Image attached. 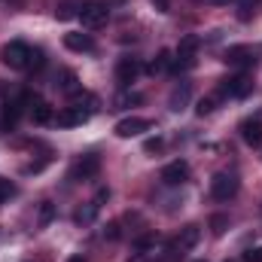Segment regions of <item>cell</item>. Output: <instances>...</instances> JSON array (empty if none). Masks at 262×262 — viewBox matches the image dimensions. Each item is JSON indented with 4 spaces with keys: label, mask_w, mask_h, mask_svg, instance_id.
I'll return each mask as SVG.
<instances>
[{
    "label": "cell",
    "mask_w": 262,
    "mask_h": 262,
    "mask_svg": "<svg viewBox=\"0 0 262 262\" xmlns=\"http://www.w3.org/2000/svg\"><path fill=\"white\" fill-rule=\"evenodd\" d=\"M0 61L9 67V70H28V61H31V46L21 43V40H12L0 49Z\"/></svg>",
    "instance_id": "6da1fadb"
},
{
    "label": "cell",
    "mask_w": 262,
    "mask_h": 262,
    "mask_svg": "<svg viewBox=\"0 0 262 262\" xmlns=\"http://www.w3.org/2000/svg\"><path fill=\"white\" fill-rule=\"evenodd\" d=\"M198 46H201V40H198L195 34L183 37L180 46H177V52H174V67H171V70H189V67H195Z\"/></svg>",
    "instance_id": "7a4b0ae2"
},
{
    "label": "cell",
    "mask_w": 262,
    "mask_h": 262,
    "mask_svg": "<svg viewBox=\"0 0 262 262\" xmlns=\"http://www.w3.org/2000/svg\"><path fill=\"white\" fill-rule=\"evenodd\" d=\"M238 177L235 174H226V171H220V174H213V180H210V195L216 198V201H229V198L238 195Z\"/></svg>",
    "instance_id": "3957f363"
},
{
    "label": "cell",
    "mask_w": 262,
    "mask_h": 262,
    "mask_svg": "<svg viewBox=\"0 0 262 262\" xmlns=\"http://www.w3.org/2000/svg\"><path fill=\"white\" fill-rule=\"evenodd\" d=\"M107 15H110V9L104 6V3H98V0H89V3H79V21H82V28H101L104 21H107Z\"/></svg>",
    "instance_id": "277c9868"
},
{
    "label": "cell",
    "mask_w": 262,
    "mask_h": 262,
    "mask_svg": "<svg viewBox=\"0 0 262 262\" xmlns=\"http://www.w3.org/2000/svg\"><path fill=\"white\" fill-rule=\"evenodd\" d=\"M140 70H143V67H140V61H137V58H131V55H122V58L116 61V82H119L122 89H128L131 82L140 76Z\"/></svg>",
    "instance_id": "5b68a950"
},
{
    "label": "cell",
    "mask_w": 262,
    "mask_h": 262,
    "mask_svg": "<svg viewBox=\"0 0 262 262\" xmlns=\"http://www.w3.org/2000/svg\"><path fill=\"white\" fill-rule=\"evenodd\" d=\"M250 92H253V76L250 73H238V76L223 82V95L226 98H247Z\"/></svg>",
    "instance_id": "8992f818"
},
{
    "label": "cell",
    "mask_w": 262,
    "mask_h": 262,
    "mask_svg": "<svg viewBox=\"0 0 262 262\" xmlns=\"http://www.w3.org/2000/svg\"><path fill=\"white\" fill-rule=\"evenodd\" d=\"M101 171V159L98 156H82L73 168H70V180H95Z\"/></svg>",
    "instance_id": "52a82bcc"
},
{
    "label": "cell",
    "mask_w": 262,
    "mask_h": 262,
    "mask_svg": "<svg viewBox=\"0 0 262 262\" xmlns=\"http://www.w3.org/2000/svg\"><path fill=\"white\" fill-rule=\"evenodd\" d=\"M186 180H189V165L186 162L177 159V162H171V165L162 168V183L165 186H183Z\"/></svg>",
    "instance_id": "ba28073f"
},
{
    "label": "cell",
    "mask_w": 262,
    "mask_h": 262,
    "mask_svg": "<svg viewBox=\"0 0 262 262\" xmlns=\"http://www.w3.org/2000/svg\"><path fill=\"white\" fill-rule=\"evenodd\" d=\"M223 61L232 67H253L256 64V55H253L250 46H229L226 55H223Z\"/></svg>",
    "instance_id": "9c48e42d"
},
{
    "label": "cell",
    "mask_w": 262,
    "mask_h": 262,
    "mask_svg": "<svg viewBox=\"0 0 262 262\" xmlns=\"http://www.w3.org/2000/svg\"><path fill=\"white\" fill-rule=\"evenodd\" d=\"M149 128H152V122L143 119V116H128V119L116 122V134L119 137H137V134H143V131H149Z\"/></svg>",
    "instance_id": "30bf717a"
},
{
    "label": "cell",
    "mask_w": 262,
    "mask_h": 262,
    "mask_svg": "<svg viewBox=\"0 0 262 262\" xmlns=\"http://www.w3.org/2000/svg\"><path fill=\"white\" fill-rule=\"evenodd\" d=\"M198 241H201V226H195V223H189V226H183L180 229V235L174 238V247L180 250V253H186V250H192Z\"/></svg>",
    "instance_id": "8fae6325"
},
{
    "label": "cell",
    "mask_w": 262,
    "mask_h": 262,
    "mask_svg": "<svg viewBox=\"0 0 262 262\" xmlns=\"http://www.w3.org/2000/svg\"><path fill=\"white\" fill-rule=\"evenodd\" d=\"M85 122H89V113L85 110H76V107H64L55 116V125L58 128H76V125H85Z\"/></svg>",
    "instance_id": "7c38bea8"
},
{
    "label": "cell",
    "mask_w": 262,
    "mask_h": 262,
    "mask_svg": "<svg viewBox=\"0 0 262 262\" xmlns=\"http://www.w3.org/2000/svg\"><path fill=\"white\" fill-rule=\"evenodd\" d=\"M241 137H244L247 146H259L262 143V116L244 119V122H241Z\"/></svg>",
    "instance_id": "4fadbf2b"
},
{
    "label": "cell",
    "mask_w": 262,
    "mask_h": 262,
    "mask_svg": "<svg viewBox=\"0 0 262 262\" xmlns=\"http://www.w3.org/2000/svg\"><path fill=\"white\" fill-rule=\"evenodd\" d=\"M64 46L70 52H92V49H95V40H92V34L70 31V34H64Z\"/></svg>",
    "instance_id": "5bb4252c"
},
{
    "label": "cell",
    "mask_w": 262,
    "mask_h": 262,
    "mask_svg": "<svg viewBox=\"0 0 262 262\" xmlns=\"http://www.w3.org/2000/svg\"><path fill=\"white\" fill-rule=\"evenodd\" d=\"M171 67H174V52H171V49H162V52L149 61L146 73H149V76H162V73H168Z\"/></svg>",
    "instance_id": "9a60e30c"
},
{
    "label": "cell",
    "mask_w": 262,
    "mask_h": 262,
    "mask_svg": "<svg viewBox=\"0 0 262 262\" xmlns=\"http://www.w3.org/2000/svg\"><path fill=\"white\" fill-rule=\"evenodd\" d=\"M31 119H34L37 125H49V122H55V113H52V107H49L46 101L34 98V101H31Z\"/></svg>",
    "instance_id": "2e32d148"
},
{
    "label": "cell",
    "mask_w": 262,
    "mask_h": 262,
    "mask_svg": "<svg viewBox=\"0 0 262 262\" xmlns=\"http://www.w3.org/2000/svg\"><path fill=\"white\" fill-rule=\"evenodd\" d=\"M70 107H76V110H85V113L92 116V113L98 110V98H95L92 92H79V89H76V92L70 95Z\"/></svg>",
    "instance_id": "e0dca14e"
},
{
    "label": "cell",
    "mask_w": 262,
    "mask_h": 262,
    "mask_svg": "<svg viewBox=\"0 0 262 262\" xmlns=\"http://www.w3.org/2000/svg\"><path fill=\"white\" fill-rule=\"evenodd\" d=\"M28 101V98H25ZM25 101H12V104H6L3 107V119H0V128H12L15 122H18V113H21V107H25Z\"/></svg>",
    "instance_id": "ac0fdd59"
},
{
    "label": "cell",
    "mask_w": 262,
    "mask_h": 262,
    "mask_svg": "<svg viewBox=\"0 0 262 262\" xmlns=\"http://www.w3.org/2000/svg\"><path fill=\"white\" fill-rule=\"evenodd\" d=\"M189 82H180L174 92H171V110H183L186 107V101H189Z\"/></svg>",
    "instance_id": "d6986e66"
},
{
    "label": "cell",
    "mask_w": 262,
    "mask_h": 262,
    "mask_svg": "<svg viewBox=\"0 0 262 262\" xmlns=\"http://www.w3.org/2000/svg\"><path fill=\"white\" fill-rule=\"evenodd\" d=\"M55 85H58L61 92H67V95H73V92H76V73H73V70H61Z\"/></svg>",
    "instance_id": "ffe728a7"
},
{
    "label": "cell",
    "mask_w": 262,
    "mask_h": 262,
    "mask_svg": "<svg viewBox=\"0 0 262 262\" xmlns=\"http://www.w3.org/2000/svg\"><path fill=\"white\" fill-rule=\"evenodd\" d=\"M98 207H101V204H95V201H89V207H85V210H76V223H79V226H85V223H92V220H95V213H98Z\"/></svg>",
    "instance_id": "44dd1931"
},
{
    "label": "cell",
    "mask_w": 262,
    "mask_h": 262,
    "mask_svg": "<svg viewBox=\"0 0 262 262\" xmlns=\"http://www.w3.org/2000/svg\"><path fill=\"white\" fill-rule=\"evenodd\" d=\"M226 229H229V216H226V213H213V216H210V232H213V235H223Z\"/></svg>",
    "instance_id": "7402d4cb"
},
{
    "label": "cell",
    "mask_w": 262,
    "mask_h": 262,
    "mask_svg": "<svg viewBox=\"0 0 262 262\" xmlns=\"http://www.w3.org/2000/svg\"><path fill=\"white\" fill-rule=\"evenodd\" d=\"M149 247H156V235H143V238H137V241H134V250H137V256H143Z\"/></svg>",
    "instance_id": "603a6c76"
},
{
    "label": "cell",
    "mask_w": 262,
    "mask_h": 262,
    "mask_svg": "<svg viewBox=\"0 0 262 262\" xmlns=\"http://www.w3.org/2000/svg\"><path fill=\"white\" fill-rule=\"evenodd\" d=\"M12 195H15V183L0 177V204H6V201H9Z\"/></svg>",
    "instance_id": "cb8c5ba5"
},
{
    "label": "cell",
    "mask_w": 262,
    "mask_h": 262,
    "mask_svg": "<svg viewBox=\"0 0 262 262\" xmlns=\"http://www.w3.org/2000/svg\"><path fill=\"white\" fill-rule=\"evenodd\" d=\"M55 15H58L61 21H64V18H73V15H79V6H76V3H61V6L55 9Z\"/></svg>",
    "instance_id": "d4e9b609"
},
{
    "label": "cell",
    "mask_w": 262,
    "mask_h": 262,
    "mask_svg": "<svg viewBox=\"0 0 262 262\" xmlns=\"http://www.w3.org/2000/svg\"><path fill=\"white\" fill-rule=\"evenodd\" d=\"M213 107H216V98H201L198 107H195V113L198 116H207V113H213Z\"/></svg>",
    "instance_id": "484cf974"
},
{
    "label": "cell",
    "mask_w": 262,
    "mask_h": 262,
    "mask_svg": "<svg viewBox=\"0 0 262 262\" xmlns=\"http://www.w3.org/2000/svg\"><path fill=\"white\" fill-rule=\"evenodd\" d=\"M43 64H46L43 52H40V49H31V61H28V70H40Z\"/></svg>",
    "instance_id": "4316f807"
},
{
    "label": "cell",
    "mask_w": 262,
    "mask_h": 262,
    "mask_svg": "<svg viewBox=\"0 0 262 262\" xmlns=\"http://www.w3.org/2000/svg\"><path fill=\"white\" fill-rule=\"evenodd\" d=\"M52 216H55V207L46 201V204L40 207V226H49V223H52Z\"/></svg>",
    "instance_id": "83f0119b"
},
{
    "label": "cell",
    "mask_w": 262,
    "mask_h": 262,
    "mask_svg": "<svg viewBox=\"0 0 262 262\" xmlns=\"http://www.w3.org/2000/svg\"><path fill=\"white\" fill-rule=\"evenodd\" d=\"M253 3H256V0H238V9H241V12H238V18H241V21H247V18H250Z\"/></svg>",
    "instance_id": "f1b7e54d"
},
{
    "label": "cell",
    "mask_w": 262,
    "mask_h": 262,
    "mask_svg": "<svg viewBox=\"0 0 262 262\" xmlns=\"http://www.w3.org/2000/svg\"><path fill=\"white\" fill-rule=\"evenodd\" d=\"M244 262H262V247H253L244 253Z\"/></svg>",
    "instance_id": "f546056e"
},
{
    "label": "cell",
    "mask_w": 262,
    "mask_h": 262,
    "mask_svg": "<svg viewBox=\"0 0 262 262\" xmlns=\"http://www.w3.org/2000/svg\"><path fill=\"white\" fill-rule=\"evenodd\" d=\"M143 149H146V152H156V149H162V137H152V140H146V143H143Z\"/></svg>",
    "instance_id": "4dcf8cb0"
},
{
    "label": "cell",
    "mask_w": 262,
    "mask_h": 262,
    "mask_svg": "<svg viewBox=\"0 0 262 262\" xmlns=\"http://www.w3.org/2000/svg\"><path fill=\"white\" fill-rule=\"evenodd\" d=\"M104 235H107L110 241H116V238H119V223H110V226L104 229Z\"/></svg>",
    "instance_id": "1f68e13d"
},
{
    "label": "cell",
    "mask_w": 262,
    "mask_h": 262,
    "mask_svg": "<svg viewBox=\"0 0 262 262\" xmlns=\"http://www.w3.org/2000/svg\"><path fill=\"white\" fill-rule=\"evenodd\" d=\"M137 101H143V98H140V95H122L116 104H119V107H125V104H137Z\"/></svg>",
    "instance_id": "d6a6232c"
},
{
    "label": "cell",
    "mask_w": 262,
    "mask_h": 262,
    "mask_svg": "<svg viewBox=\"0 0 262 262\" xmlns=\"http://www.w3.org/2000/svg\"><path fill=\"white\" fill-rule=\"evenodd\" d=\"M152 3H159V9H162V12H168V0H152Z\"/></svg>",
    "instance_id": "836d02e7"
},
{
    "label": "cell",
    "mask_w": 262,
    "mask_h": 262,
    "mask_svg": "<svg viewBox=\"0 0 262 262\" xmlns=\"http://www.w3.org/2000/svg\"><path fill=\"white\" fill-rule=\"evenodd\" d=\"M207 3H213V6H223V3H229V0H207Z\"/></svg>",
    "instance_id": "e575fe53"
},
{
    "label": "cell",
    "mask_w": 262,
    "mask_h": 262,
    "mask_svg": "<svg viewBox=\"0 0 262 262\" xmlns=\"http://www.w3.org/2000/svg\"><path fill=\"white\" fill-rule=\"evenodd\" d=\"M67 262H85V259H82V256H70Z\"/></svg>",
    "instance_id": "d590c367"
},
{
    "label": "cell",
    "mask_w": 262,
    "mask_h": 262,
    "mask_svg": "<svg viewBox=\"0 0 262 262\" xmlns=\"http://www.w3.org/2000/svg\"><path fill=\"white\" fill-rule=\"evenodd\" d=\"M195 262H201V259H195Z\"/></svg>",
    "instance_id": "8d00e7d4"
}]
</instances>
